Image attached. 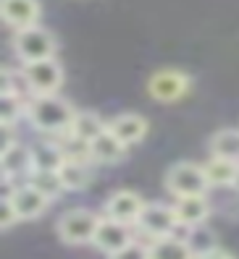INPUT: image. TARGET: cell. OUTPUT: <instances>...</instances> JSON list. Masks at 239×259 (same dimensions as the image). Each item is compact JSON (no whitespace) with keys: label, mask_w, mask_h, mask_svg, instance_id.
Here are the masks:
<instances>
[{"label":"cell","mask_w":239,"mask_h":259,"mask_svg":"<svg viewBox=\"0 0 239 259\" xmlns=\"http://www.w3.org/2000/svg\"><path fill=\"white\" fill-rule=\"evenodd\" d=\"M26 118L37 131L45 134H66L77 118V110L58 95H35L26 105Z\"/></svg>","instance_id":"1"},{"label":"cell","mask_w":239,"mask_h":259,"mask_svg":"<svg viewBox=\"0 0 239 259\" xmlns=\"http://www.w3.org/2000/svg\"><path fill=\"white\" fill-rule=\"evenodd\" d=\"M55 50H58V42L53 32L40 24L19 29L16 37H13V53L24 63H37V60H45V58H55Z\"/></svg>","instance_id":"2"},{"label":"cell","mask_w":239,"mask_h":259,"mask_svg":"<svg viewBox=\"0 0 239 259\" xmlns=\"http://www.w3.org/2000/svg\"><path fill=\"white\" fill-rule=\"evenodd\" d=\"M166 189L182 199V196H205L211 181L205 176V165L197 162H176L166 173Z\"/></svg>","instance_id":"3"},{"label":"cell","mask_w":239,"mask_h":259,"mask_svg":"<svg viewBox=\"0 0 239 259\" xmlns=\"http://www.w3.org/2000/svg\"><path fill=\"white\" fill-rule=\"evenodd\" d=\"M100 215H95L92 209H69L66 215L58 220V236L69 246H82V243H92L97 225H100Z\"/></svg>","instance_id":"4"},{"label":"cell","mask_w":239,"mask_h":259,"mask_svg":"<svg viewBox=\"0 0 239 259\" xmlns=\"http://www.w3.org/2000/svg\"><path fill=\"white\" fill-rule=\"evenodd\" d=\"M24 84L32 95H55L63 84V68L55 58H45L37 63H24Z\"/></svg>","instance_id":"5"},{"label":"cell","mask_w":239,"mask_h":259,"mask_svg":"<svg viewBox=\"0 0 239 259\" xmlns=\"http://www.w3.org/2000/svg\"><path fill=\"white\" fill-rule=\"evenodd\" d=\"M134 225L150 238H166V236L176 233L179 218H176V209L168 207V204H145L142 215L137 218Z\"/></svg>","instance_id":"6"},{"label":"cell","mask_w":239,"mask_h":259,"mask_svg":"<svg viewBox=\"0 0 239 259\" xmlns=\"http://www.w3.org/2000/svg\"><path fill=\"white\" fill-rule=\"evenodd\" d=\"M147 92H150L158 102H174L179 97H184L189 92V76L176 71V68H166L150 76L147 81Z\"/></svg>","instance_id":"7"},{"label":"cell","mask_w":239,"mask_h":259,"mask_svg":"<svg viewBox=\"0 0 239 259\" xmlns=\"http://www.w3.org/2000/svg\"><path fill=\"white\" fill-rule=\"evenodd\" d=\"M131 231H129V223H118V220H111V218H103L100 225H97V233L92 238V243L103 251V254H116L126 249L131 243Z\"/></svg>","instance_id":"8"},{"label":"cell","mask_w":239,"mask_h":259,"mask_svg":"<svg viewBox=\"0 0 239 259\" xmlns=\"http://www.w3.org/2000/svg\"><path fill=\"white\" fill-rule=\"evenodd\" d=\"M142 209H145V202H142V196L140 194H134V191H116L108 196V202H106V209H103V215L111 218V220H118V223H137V218L142 215Z\"/></svg>","instance_id":"9"},{"label":"cell","mask_w":239,"mask_h":259,"mask_svg":"<svg viewBox=\"0 0 239 259\" xmlns=\"http://www.w3.org/2000/svg\"><path fill=\"white\" fill-rule=\"evenodd\" d=\"M6 196H11L13 207H16V212H19V220H35V218H40L42 212L48 209V204H50L48 196H45L37 186H32V184L13 189V191L6 194Z\"/></svg>","instance_id":"10"},{"label":"cell","mask_w":239,"mask_h":259,"mask_svg":"<svg viewBox=\"0 0 239 259\" xmlns=\"http://www.w3.org/2000/svg\"><path fill=\"white\" fill-rule=\"evenodd\" d=\"M3 21L8 26L19 29H26V26H35L37 19H40V3L37 0H3Z\"/></svg>","instance_id":"11"},{"label":"cell","mask_w":239,"mask_h":259,"mask_svg":"<svg viewBox=\"0 0 239 259\" xmlns=\"http://www.w3.org/2000/svg\"><path fill=\"white\" fill-rule=\"evenodd\" d=\"M108 131L116 136L118 142H124L129 147V144H137L147 134V120L142 115H137V113H121V115H116L108 123Z\"/></svg>","instance_id":"12"},{"label":"cell","mask_w":239,"mask_h":259,"mask_svg":"<svg viewBox=\"0 0 239 259\" xmlns=\"http://www.w3.org/2000/svg\"><path fill=\"white\" fill-rule=\"evenodd\" d=\"M176 218H179V225L184 228H192V225H202L211 215V204H208L205 196H182L176 204Z\"/></svg>","instance_id":"13"},{"label":"cell","mask_w":239,"mask_h":259,"mask_svg":"<svg viewBox=\"0 0 239 259\" xmlns=\"http://www.w3.org/2000/svg\"><path fill=\"white\" fill-rule=\"evenodd\" d=\"M89 147H92V162H103V165H113L126 155V144L118 142L108 128L95 142H89Z\"/></svg>","instance_id":"14"},{"label":"cell","mask_w":239,"mask_h":259,"mask_svg":"<svg viewBox=\"0 0 239 259\" xmlns=\"http://www.w3.org/2000/svg\"><path fill=\"white\" fill-rule=\"evenodd\" d=\"M3 178H13L21 173H32V147L24 144H13L8 149H3Z\"/></svg>","instance_id":"15"},{"label":"cell","mask_w":239,"mask_h":259,"mask_svg":"<svg viewBox=\"0 0 239 259\" xmlns=\"http://www.w3.org/2000/svg\"><path fill=\"white\" fill-rule=\"evenodd\" d=\"M150 259H197V256L189 249L187 238L166 236V238H155V243H150Z\"/></svg>","instance_id":"16"},{"label":"cell","mask_w":239,"mask_h":259,"mask_svg":"<svg viewBox=\"0 0 239 259\" xmlns=\"http://www.w3.org/2000/svg\"><path fill=\"white\" fill-rule=\"evenodd\" d=\"M63 162L66 155L61 144H50V142L32 144V170H61Z\"/></svg>","instance_id":"17"},{"label":"cell","mask_w":239,"mask_h":259,"mask_svg":"<svg viewBox=\"0 0 239 259\" xmlns=\"http://www.w3.org/2000/svg\"><path fill=\"white\" fill-rule=\"evenodd\" d=\"M205 176L211 186H234L239 176V162L226 157H211L205 162Z\"/></svg>","instance_id":"18"},{"label":"cell","mask_w":239,"mask_h":259,"mask_svg":"<svg viewBox=\"0 0 239 259\" xmlns=\"http://www.w3.org/2000/svg\"><path fill=\"white\" fill-rule=\"evenodd\" d=\"M58 173H61V181H63L66 191H84L89 184H92V167H89V162L66 160Z\"/></svg>","instance_id":"19"},{"label":"cell","mask_w":239,"mask_h":259,"mask_svg":"<svg viewBox=\"0 0 239 259\" xmlns=\"http://www.w3.org/2000/svg\"><path fill=\"white\" fill-rule=\"evenodd\" d=\"M106 128H108V123H103V118L97 113L82 110V113H77V118H74L69 134L79 136V139H84V142H95L100 134H106Z\"/></svg>","instance_id":"20"},{"label":"cell","mask_w":239,"mask_h":259,"mask_svg":"<svg viewBox=\"0 0 239 259\" xmlns=\"http://www.w3.org/2000/svg\"><path fill=\"white\" fill-rule=\"evenodd\" d=\"M211 155L239 162V128H223L211 136Z\"/></svg>","instance_id":"21"},{"label":"cell","mask_w":239,"mask_h":259,"mask_svg":"<svg viewBox=\"0 0 239 259\" xmlns=\"http://www.w3.org/2000/svg\"><path fill=\"white\" fill-rule=\"evenodd\" d=\"M26 105L21 92H0V123L13 126L19 123V118L26 115Z\"/></svg>","instance_id":"22"},{"label":"cell","mask_w":239,"mask_h":259,"mask_svg":"<svg viewBox=\"0 0 239 259\" xmlns=\"http://www.w3.org/2000/svg\"><path fill=\"white\" fill-rule=\"evenodd\" d=\"M184 238H187L189 249L195 251L197 259L218 249V238H216V233H213V231H208V228H202V225H192V228H187V236H184Z\"/></svg>","instance_id":"23"},{"label":"cell","mask_w":239,"mask_h":259,"mask_svg":"<svg viewBox=\"0 0 239 259\" xmlns=\"http://www.w3.org/2000/svg\"><path fill=\"white\" fill-rule=\"evenodd\" d=\"M29 176H32V181H29V184L37 186L50 202L55 199V196H61V194L66 191L63 181H61V173H58V170H32Z\"/></svg>","instance_id":"24"},{"label":"cell","mask_w":239,"mask_h":259,"mask_svg":"<svg viewBox=\"0 0 239 259\" xmlns=\"http://www.w3.org/2000/svg\"><path fill=\"white\" fill-rule=\"evenodd\" d=\"M66 160H74V162H92V147H89V142L79 139V136L69 134V139L61 144Z\"/></svg>","instance_id":"25"},{"label":"cell","mask_w":239,"mask_h":259,"mask_svg":"<svg viewBox=\"0 0 239 259\" xmlns=\"http://www.w3.org/2000/svg\"><path fill=\"white\" fill-rule=\"evenodd\" d=\"M108 259H150V246H142V243L131 241L126 249H121V251L111 254Z\"/></svg>","instance_id":"26"},{"label":"cell","mask_w":239,"mask_h":259,"mask_svg":"<svg viewBox=\"0 0 239 259\" xmlns=\"http://www.w3.org/2000/svg\"><path fill=\"white\" fill-rule=\"evenodd\" d=\"M0 220H3V231H8L13 223H19V212H16V207H13L11 196H3V204H0Z\"/></svg>","instance_id":"27"},{"label":"cell","mask_w":239,"mask_h":259,"mask_svg":"<svg viewBox=\"0 0 239 259\" xmlns=\"http://www.w3.org/2000/svg\"><path fill=\"white\" fill-rule=\"evenodd\" d=\"M200 259H236V256H234V254H229V251H221V249H216V251L205 254V256H200Z\"/></svg>","instance_id":"28"},{"label":"cell","mask_w":239,"mask_h":259,"mask_svg":"<svg viewBox=\"0 0 239 259\" xmlns=\"http://www.w3.org/2000/svg\"><path fill=\"white\" fill-rule=\"evenodd\" d=\"M234 186H236V189H239V176H236V184H234Z\"/></svg>","instance_id":"29"}]
</instances>
